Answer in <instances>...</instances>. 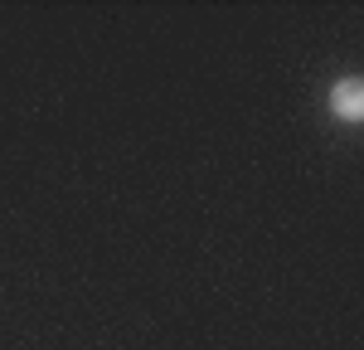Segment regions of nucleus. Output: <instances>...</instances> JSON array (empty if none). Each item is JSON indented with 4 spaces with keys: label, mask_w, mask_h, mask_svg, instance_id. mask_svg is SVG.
Instances as JSON below:
<instances>
[{
    "label": "nucleus",
    "mask_w": 364,
    "mask_h": 350,
    "mask_svg": "<svg viewBox=\"0 0 364 350\" xmlns=\"http://www.w3.org/2000/svg\"><path fill=\"white\" fill-rule=\"evenodd\" d=\"M331 112L340 122H364V83L360 78H340L331 88Z\"/></svg>",
    "instance_id": "1"
}]
</instances>
